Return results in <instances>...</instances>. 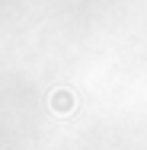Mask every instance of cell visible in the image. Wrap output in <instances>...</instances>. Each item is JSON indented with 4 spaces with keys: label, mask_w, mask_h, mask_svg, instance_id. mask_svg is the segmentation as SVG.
<instances>
[{
    "label": "cell",
    "mask_w": 147,
    "mask_h": 150,
    "mask_svg": "<svg viewBox=\"0 0 147 150\" xmlns=\"http://www.w3.org/2000/svg\"><path fill=\"white\" fill-rule=\"evenodd\" d=\"M74 105H77V96H74L70 90H64V86H61V90L51 93V112H55V115H70V112H74Z\"/></svg>",
    "instance_id": "obj_1"
}]
</instances>
